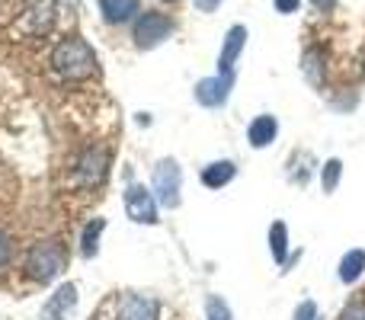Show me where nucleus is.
<instances>
[{
  "mask_svg": "<svg viewBox=\"0 0 365 320\" xmlns=\"http://www.w3.org/2000/svg\"><path fill=\"white\" fill-rule=\"evenodd\" d=\"M48 71L61 83H83L96 77L100 64H96V51L90 48V42H83L81 36H61L48 48Z\"/></svg>",
  "mask_w": 365,
  "mask_h": 320,
  "instance_id": "nucleus-1",
  "label": "nucleus"
},
{
  "mask_svg": "<svg viewBox=\"0 0 365 320\" xmlns=\"http://www.w3.org/2000/svg\"><path fill=\"white\" fill-rule=\"evenodd\" d=\"M58 0H29L23 13L16 16V23L10 26L6 36L19 38V42H29V38H48L51 29L58 23Z\"/></svg>",
  "mask_w": 365,
  "mask_h": 320,
  "instance_id": "nucleus-2",
  "label": "nucleus"
},
{
  "mask_svg": "<svg viewBox=\"0 0 365 320\" xmlns=\"http://www.w3.org/2000/svg\"><path fill=\"white\" fill-rule=\"evenodd\" d=\"M64 269H68V250H64L61 240L36 244L29 250V257H26V272H29V279H36V282H42V285L55 282Z\"/></svg>",
  "mask_w": 365,
  "mask_h": 320,
  "instance_id": "nucleus-3",
  "label": "nucleus"
},
{
  "mask_svg": "<svg viewBox=\"0 0 365 320\" xmlns=\"http://www.w3.org/2000/svg\"><path fill=\"white\" fill-rule=\"evenodd\" d=\"M109 176V151L100 145L83 148L74 158V167H71V180H74L77 189H100Z\"/></svg>",
  "mask_w": 365,
  "mask_h": 320,
  "instance_id": "nucleus-4",
  "label": "nucleus"
},
{
  "mask_svg": "<svg viewBox=\"0 0 365 320\" xmlns=\"http://www.w3.org/2000/svg\"><path fill=\"white\" fill-rule=\"evenodd\" d=\"M180 189H182V170L173 158H164L154 167V182L151 192L158 199V205L164 208H177L180 205Z\"/></svg>",
  "mask_w": 365,
  "mask_h": 320,
  "instance_id": "nucleus-5",
  "label": "nucleus"
},
{
  "mask_svg": "<svg viewBox=\"0 0 365 320\" xmlns=\"http://www.w3.org/2000/svg\"><path fill=\"white\" fill-rule=\"evenodd\" d=\"M122 202H125V215L135 221V224H158V199H154V192L148 186H141V182H128L125 195H122Z\"/></svg>",
  "mask_w": 365,
  "mask_h": 320,
  "instance_id": "nucleus-6",
  "label": "nucleus"
},
{
  "mask_svg": "<svg viewBox=\"0 0 365 320\" xmlns=\"http://www.w3.org/2000/svg\"><path fill=\"white\" fill-rule=\"evenodd\" d=\"M170 32H173V19L167 16V13L148 10V13H141L138 23H135V45H138V48H158Z\"/></svg>",
  "mask_w": 365,
  "mask_h": 320,
  "instance_id": "nucleus-7",
  "label": "nucleus"
},
{
  "mask_svg": "<svg viewBox=\"0 0 365 320\" xmlns=\"http://www.w3.org/2000/svg\"><path fill=\"white\" fill-rule=\"evenodd\" d=\"M231 83H234V74H215V77H202L195 83V103L205 109H218L227 103L231 96Z\"/></svg>",
  "mask_w": 365,
  "mask_h": 320,
  "instance_id": "nucleus-8",
  "label": "nucleus"
},
{
  "mask_svg": "<svg viewBox=\"0 0 365 320\" xmlns=\"http://www.w3.org/2000/svg\"><path fill=\"white\" fill-rule=\"evenodd\" d=\"M74 308H77V285L64 282L48 295V301L42 304V314L38 317L42 320H68L74 314Z\"/></svg>",
  "mask_w": 365,
  "mask_h": 320,
  "instance_id": "nucleus-9",
  "label": "nucleus"
},
{
  "mask_svg": "<svg viewBox=\"0 0 365 320\" xmlns=\"http://www.w3.org/2000/svg\"><path fill=\"white\" fill-rule=\"evenodd\" d=\"M244 45H247V29L244 26H231L225 36V45H221V55H218V74H234V64H237Z\"/></svg>",
  "mask_w": 365,
  "mask_h": 320,
  "instance_id": "nucleus-10",
  "label": "nucleus"
},
{
  "mask_svg": "<svg viewBox=\"0 0 365 320\" xmlns=\"http://www.w3.org/2000/svg\"><path fill=\"white\" fill-rule=\"evenodd\" d=\"M276 135H279V122H276V115H269V113L257 115V119L247 125V141H250V148H257V151L269 148L272 141H276Z\"/></svg>",
  "mask_w": 365,
  "mask_h": 320,
  "instance_id": "nucleus-11",
  "label": "nucleus"
},
{
  "mask_svg": "<svg viewBox=\"0 0 365 320\" xmlns=\"http://www.w3.org/2000/svg\"><path fill=\"white\" fill-rule=\"evenodd\" d=\"M119 320H158V304L145 295H125L119 304Z\"/></svg>",
  "mask_w": 365,
  "mask_h": 320,
  "instance_id": "nucleus-12",
  "label": "nucleus"
},
{
  "mask_svg": "<svg viewBox=\"0 0 365 320\" xmlns=\"http://www.w3.org/2000/svg\"><path fill=\"white\" fill-rule=\"evenodd\" d=\"M234 176H237L234 160H215V163H208V167L202 170V186L205 189H221V186H227Z\"/></svg>",
  "mask_w": 365,
  "mask_h": 320,
  "instance_id": "nucleus-13",
  "label": "nucleus"
},
{
  "mask_svg": "<svg viewBox=\"0 0 365 320\" xmlns=\"http://www.w3.org/2000/svg\"><path fill=\"white\" fill-rule=\"evenodd\" d=\"M138 0H100V13L106 23H128L138 13Z\"/></svg>",
  "mask_w": 365,
  "mask_h": 320,
  "instance_id": "nucleus-14",
  "label": "nucleus"
},
{
  "mask_svg": "<svg viewBox=\"0 0 365 320\" xmlns=\"http://www.w3.org/2000/svg\"><path fill=\"white\" fill-rule=\"evenodd\" d=\"M269 253L285 269V263H289V227H285V221H272L269 224Z\"/></svg>",
  "mask_w": 365,
  "mask_h": 320,
  "instance_id": "nucleus-15",
  "label": "nucleus"
},
{
  "mask_svg": "<svg viewBox=\"0 0 365 320\" xmlns=\"http://www.w3.org/2000/svg\"><path fill=\"white\" fill-rule=\"evenodd\" d=\"M340 282L343 285H356L365 276V250H349L346 257L340 259Z\"/></svg>",
  "mask_w": 365,
  "mask_h": 320,
  "instance_id": "nucleus-16",
  "label": "nucleus"
},
{
  "mask_svg": "<svg viewBox=\"0 0 365 320\" xmlns=\"http://www.w3.org/2000/svg\"><path fill=\"white\" fill-rule=\"evenodd\" d=\"M106 231V218H93L81 234V257L83 259H93L100 253V237Z\"/></svg>",
  "mask_w": 365,
  "mask_h": 320,
  "instance_id": "nucleus-17",
  "label": "nucleus"
},
{
  "mask_svg": "<svg viewBox=\"0 0 365 320\" xmlns=\"http://www.w3.org/2000/svg\"><path fill=\"white\" fill-rule=\"evenodd\" d=\"M340 176H343V160L340 158H330L327 163L321 167V189L324 192H336V186H340Z\"/></svg>",
  "mask_w": 365,
  "mask_h": 320,
  "instance_id": "nucleus-18",
  "label": "nucleus"
},
{
  "mask_svg": "<svg viewBox=\"0 0 365 320\" xmlns=\"http://www.w3.org/2000/svg\"><path fill=\"white\" fill-rule=\"evenodd\" d=\"M29 6V0H0V32H10V26L16 23V16Z\"/></svg>",
  "mask_w": 365,
  "mask_h": 320,
  "instance_id": "nucleus-19",
  "label": "nucleus"
},
{
  "mask_svg": "<svg viewBox=\"0 0 365 320\" xmlns=\"http://www.w3.org/2000/svg\"><path fill=\"white\" fill-rule=\"evenodd\" d=\"M205 320H234V314H231V308H227L225 298H218V295H208L205 298Z\"/></svg>",
  "mask_w": 365,
  "mask_h": 320,
  "instance_id": "nucleus-20",
  "label": "nucleus"
},
{
  "mask_svg": "<svg viewBox=\"0 0 365 320\" xmlns=\"http://www.w3.org/2000/svg\"><path fill=\"white\" fill-rule=\"evenodd\" d=\"M340 320H365V301H353V304H346V311L340 314Z\"/></svg>",
  "mask_w": 365,
  "mask_h": 320,
  "instance_id": "nucleus-21",
  "label": "nucleus"
},
{
  "mask_svg": "<svg viewBox=\"0 0 365 320\" xmlns=\"http://www.w3.org/2000/svg\"><path fill=\"white\" fill-rule=\"evenodd\" d=\"M295 320H317V304L314 301H302L295 311Z\"/></svg>",
  "mask_w": 365,
  "mask_h": 320,
  "instance_id": "nucleus-22",
  "label": "nucleus"
},
{
  "mask_svg": "<svg viewBox=\"0 0 365 320\" xmlns=\"http://www.w3.org/2000/svg\"><path fill=\"white\" fill-rule=\"evenodd\" d=\"M10 253H13V244H10V237H6V231L0 227V266L10 263Z\"/></svg>",
  "mask_w": 365,
  "mask_h": 320,
  "instance_id": "nucleus-23",
  "label": "nucleus"
},
{
  "mask_svg": "<svg viewBox=\"0 0 365 320\" xmlns=\"http://www.w3.org/2000/svg\"><path fill=\"white\" fill-rule=\"evenodd\" d=\"M298 6H302V0H276L279 13H298Z\"/></svg>",
  "mask_w": 365,
  "mask_h": 320,
  "instance_id": "nucleus-24",
  "label": "nucleus"
},
{
  "mask_svg": "<svg viewBox=\"0 0 365 320\" xmlns=\"http://www.w3.org/2000/svg\"><path fill=\"white\" fill-rule=\"evenodd\" d=\"M221 6V0H195V10L199 13H212V10H218Z\"/></svg>",
  "mask_w": 365,
  "mask_h": 320,
  "instance_id": "nucleus-25",
  "label": "nucleus"
},
{
  "mask_svg": "<svg viewBox=\"0 0 365 320\" xmlns=\"http://www.w3.org/2000/svg\"><path fill=\"white\" fill-rule=\"evenodd\" d=\"M334 4H336V0H314L317 10H334Z\"/></svg>",
  "mask_w": 365,
  "mask_h": 320,
  "instance_id": "nucleus-26",
  "label": "nucleus"
}]
</instances>
